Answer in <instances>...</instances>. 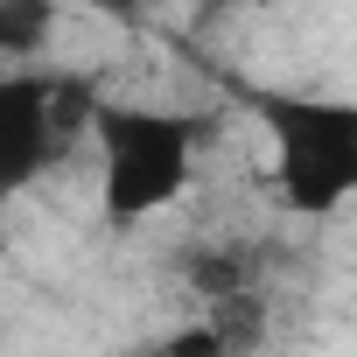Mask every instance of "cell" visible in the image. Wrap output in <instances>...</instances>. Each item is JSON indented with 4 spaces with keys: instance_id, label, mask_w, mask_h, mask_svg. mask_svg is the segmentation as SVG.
<instances>
[{
    "instance_id": "3",
    "label": "cell",
    "mask_w": 357,
    "mask_h": 357,
    "mask_svg": "<svg viewBox=\"0 0 357 357\" xmlns=\"http://www.w3.org/2000/svg\"><path fill=\"white\" fill-rule=\"evenodd\" d=\"M98 91L77 70H8L0 77V168L8 190H29L43 168H56L70 154V140L91 126L98 133Z\"/></svg>"
},
{
    "instance_id": "2",
    "label": "cell",
    "mask_w": 357,
    "mask_h": 357,
    "mask_svg": "<svg viewBox=\"0 0 357 357\" xmlns=\"http://www.w3.org/2000/svg\"><path fill=\"white\" fill-rule=\"evenodd\" d=\"M98 197L112 225H140L168 204H183L190 175H197V126L183 112H154V105H105L98 112Z\"/></svg>"
},
{
    "instance_id": "7",
    "label": "cell",
    "mask_w": 357,
    "mask_h": 357,
    "mask_svg": "<svg viewBox=\"0 0 357 357\" xmlns=\"http://www.w3.org/2000/svg\"><path fill=\"white\" fill-rule=\"evenodd\" d=\"M161 357H218V343H211V329L197 322V329L175 336V343H161Z\"/></svg>"
},
{
    "instance_id": "1",
    "label": "cell",
    "mask_w": 357,
    "mask_h": 357,
    "mask_svg": "<svg viewBox=\"0 0 357 357\" xmlns=\"http://www.w3.org/2000/svg\"><path fill=\"white\" fill-rule=\"evenodd\" d=\"M273 133V197L294 218H329L357 197V105L315 98V91H273L266 105Z\"/></svg>"
},
{
    "instance_id": "5",
    "label": "cell",
    "mask_w": 357,
    "mask_h": 357,
    "mask_svg": "<svg viewBox=\"0 0 357 357\" xmlns=\"http://www.w3.org/2000/svg\"><path fill=\"white\" fill-rule=\"evenodd\" d=\"M190 287L204 301H231V294L259 287V273H252V259L238 245H211V252H190Z\"/></svg>"
},
{
    "instance_id": "6",
    "label": "cell",
    "mask_w": 357,
    "mask_h": 357,
    "mask_svg": "<svg viewBox=\"0 0 357 357\" xmlns=\"http://www.w3.org/2000/svg\"><path fill=\"white\" fill-rule=\"evenodd\" d=\"M50 36H56L50 0H0V56H43Z\"/></svg>"
},
{
    "instance_id": "4",
    "label": "cell",
    "mask_w": 357,
    "mask_h": 357,
    "mask_svg": "<svg viewBox=\"0 0 357 357\" xmlns=\"http://www.w3.org/2000/svg\"><path fill=\"white\" fill-rule=\"evenodd\" d=\"M204 329H211L218 357H259V350H266V329H273L266 287H245V294H231V301H211Z\"/></svg>"
}]
</instances>
